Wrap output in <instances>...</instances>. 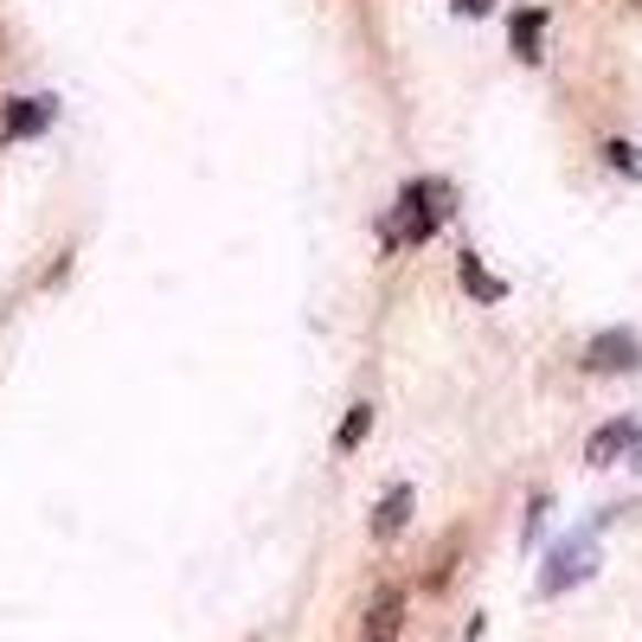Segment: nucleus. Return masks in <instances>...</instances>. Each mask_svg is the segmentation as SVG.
I'll return each mask as SVG.
<instances>
[{
	"instance_id": "f257e3e1",
	"label": "nucleus",
	"mask_w": 642,
	"mask_h": 642,
	"mask_svg": "<svg viewBox=\"0 0 642 642\" xmlns=\"http://www.w3.org/2000/svg\"><path fill=\"white\" fill-rule=\"evenodd\" d=\"M591 572H598V527H578L546 553V566H540V598H559L572 585H585Z\"/></svg>"
},
{
	"instance_id": "f03ea898",
	"label": "nucleus",
	"mask_w": 642,
	"mask_h": 642,
	"mask_svg": "<svg viewBox=\"0 0 642 642\" xmlns=\"http://www.w3.org/2000/svg\"><path fill=\"white\" fill-rule=\"evenodd\" d=\"M444 219H450V187L444 181H405V193H399V238L431 244Z\"/></svg>"
},
{
	"instance_id": "7ed1b4c3",
	"label": "nucleus",
	"mask_w": 642,
	"mask_h": 642,
	"mask_svg": "<svg viewBox=\"0 0 642 642\" xmlns=\"http://www.w3.org/2000/svg\"><path fill=\"white\" fill-rule=\"evenodd\" d=\"M636 367H642L636 328H598L585 340V373H636Z\"/></svg>"
},
{
	"instance_id": "20e7f679",
	"label": "nucleus",
	"mask_w": 642,
	"mask_h": 642,
	"mask_svg": "<svg viewBox=\"0 0 642 642\" xmlns=\"http://www.w3.org/2000/svg\"><path fill=\"white\" fill-rule=\"evenodd\" d=\"M642 450V424L636 412H623V417H610V424H598L591 437H585V463H623V456H636Z\"/></svg>"
},
{
	"instance_id": "39448f33",
	"label": "nucleus",
	"mask_w": 642,
	"mask_h": 642,
	"mask_svg": "<svg viewBox=\"0 0 642 642\" xmlns=\"http://www.w3.org/2000/svg\"><path fill=\"white\" fill-rule=\"evenodd\" d=\"M412 508H417V489H412V482H392V489L373 501V521H367V533H373V540H399V533L412 527Z\"/></svg>"
},
{
	"instance_id": "423d86ee",
	"label": "nucleus",
	"mask_w": 642,
	"mask_h": 642,
	"mask_svg": "<svg viewBox=\"0 0 642 642\" xmlns=\"http://www.w3.org/2000/svg\"><path fill=\"white\" fill-rule=\"evenodd\" d=\"M52 116H58V97H13L0 129L20 142V135H39V129H52Z\"/></svg>"
},
{
	"instance_id": "0eeeda50",
	"label": "nucleus",
	"mask_w": 642,
	"mask_h": 642,
	"mask_svg": "<svg viewBox=\"0 0 642 642\" xmlns=\"http://www.w3.org/2000/svg\"><path fill=\"white\" fill-rule=\"evenodd\" d=\"M456 283H463L476 303H508V283H501V276H494L476 251H463V258H456Z\"/></svg>"
},
{
	"instance_id": "6e6552de",
	"label": "nucleus",
	"mask_w": 642,
	"mask_h": 642,
	"mask_svg": "<svg viewBox=\"0 0 642 642\" xmlns=\"http://www.w3.org/2000/svg\"><path fill=\"white\" fill-rule=\"evenodd\" d=\"M405 630V591H379L367 610V642H399Z\"/></svg>"
},
{
	"instance_id": "1a4fd4ad",
	"label": "nucleus",
	"mask_w": 642,
	"mask_h": 642,
	"mask_svg": "<svg viewBox=\"0 0 642 642\" xmlns=\"http://www.w3.org/2000/svg\"><path fill=\"white\" fill-rule=\"evenodd\" d=\"M540 33H546V7H521L514 20H508V39H514V58H540Z\"/></svg>"
},
{
	"instance_id": "9d476101",
	"label": "nucleus",
	"mask_w": 642,
	"mask_h": 642,
	"mask_svg": "<svg viewBox=\"0 0 642 642\" xmlns=\"http://www.w3.org/2000/svg\"><path fill=\"white\" fill-rule=\"evenodd\" d=\"M367 431H373V399L347 405V417H340V431H335V450H340V456H353L360 444H367Z\"/></svg>"
},
{
	"instance_id": "9b49d317",
	"label": "nucleus",
	"mask_w": 642,
	"mask_h": 642,
	"mask_svg": "<svg viewBox=\"0 0 642 642\" xmlns=\"http://www.w3.org/2000/svg\"><path fill=\"white\" fill-rule=\"evenodd\" d=\"M605 161L623 174V181H642V149H636V142H623V135H617V142H605Z\"/></svg>"
},
{
	"instance_id": "f8f14e48",
	"label": "nucleus",
	"mask_w": 642,
	"mask_h": 642,
	"mask_svg": "<svg viewBox=\"0 0 642 642\" xmlns=\"http://www.w3.org/2000/svg\"><path fill=\"white\" fill-rule=\"evenodd\" d=\"M546 514H553V494H533V501H527V527H521V533H527V540H540Z\"/></svg>"
},
{
	"instance_id": "ddd939ff",
	"label": "nucleus",
	"mask_w": 642,
	"mask_h": 642,
	"mask_svg": "<svg viewBox=\"0 0 642 642\" xmlns=\"http://www.w3.org/2000/svg\"><path fill=\"white\" fill-rule=\"evenodd\" d=\"M450 13H463V20H482V13H494V0H450Z\"/></svg>"
},
{
	"instance_id": "4468645a",
	"label": "nucleus",
	"mask_w": 642,
	"mask_h": 642,
	"mask_svg": "<svg viewBox=\"0 0 642 642\" xmlns=\"http://www.w3.org/2000/svg\"><path fill=\"white\" fill-rule=\"evenodd\" d=\"M630 469H642V450H636V456H630Z\"/></svg>"
}]
</instances>
